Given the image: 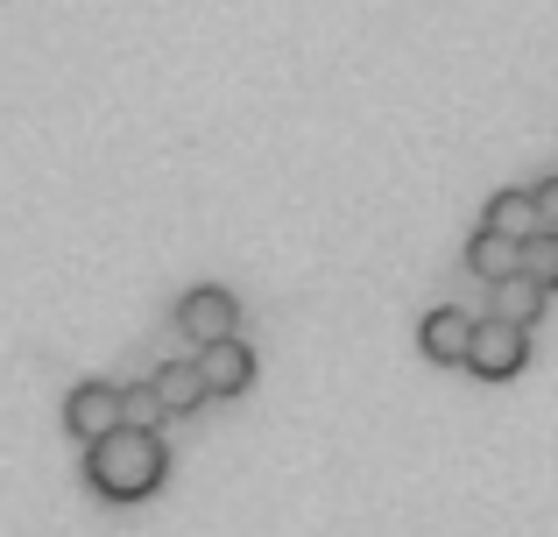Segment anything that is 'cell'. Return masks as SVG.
Instances as JSON below:
<instances>
[{
	"mask_svg": "<svg viewBox=\"0 0 558 537\" xmlns=\"http://www.w3.org/2000/svg\"><path fill=\"white\" fill-rule=\"evenodd\" d=\"M170 474V446L156 425H121L107 431L99 446H85V488H93L99 502H149L156 488H163Z\"/></svg>",
	"mask_w": 558,
	"mask_h": 537,
	"instance_id": "1",
	"label": "cell"
},
{
	"mask_svg": "<svg viewBox=\"0 0 558 537\" xmlns=\"http://www.w3.org/2000/svg\"><path fill=\"white\" fill-rule=\"evenodd\" d=\"M523 361H531V332H523V326H502V318H474L466 368H474L481 382H509V375H523Z\"/></svg>",
	"mask_w": 558,
	"mask_h": 537,
	"instance_id": "2",
	"label": "cell"
},
{
	"mask_svg": "<svg viewBox=\"0 0 558 537\" xmlns=\"http://www.w3.org/2000/svg\"><path fill=\"white\" fill-rule=\"evenodd\" d=\"M121 425H128V389L121 382H78L64 396V431H71V439L99 446L107 431H121Z\"/></svg>",
	"mask_w": 558,
	"mask_h": 537,
	"instance_id": "3",
	"label": "cell"
},
{
	"mask_svg": "<svg viewBox=\"0 0 558 537\" xmlns=\"http://www.w3.org/2000/svg\"><path fill=\"white\" fill-rule=\"evenodd\" d=\"M178 332H184V340H198V346L241 340V304H233V290H219V283L184 290V297H178Z\"/></svg>",
	"mask_w": 558,
	"mask_h": 537,
	"instance_id": "4",
	"label": "cell"
},
{
	"mask_svg": "<svg viewBox=\"0 0 558 537\" xmlns=\"http://www.w3.org/2000/svg\"><path fill=\"white\" fill-rule=\"evenodd\" d=\"M198 382H205V396H247L255 389V346L247 340H213V346H198Z\"/></svg>",
	"mask_w": 558,
	"mask_h": 537,
	"instance_id": "5",
	"label": "cell"
},
{
	"mask_svg": "<svg viewBox=\"0 0 558 537\" xmlns=\"http://www.w3.org/2000/svg\"><path fill=\"white\" fill-rule=\"evenodd\" d=\"M466 340H474V312H460V304H432V312L417 318V346H424V361H438V368H460Z\"/></svg>",
	"mask_w": 558,
	"mask_h": 537,
	"instance_id": "6",
	"label": "cell"
},
{
	"mask_svg": "<svg viewBox=\"0 0 558 537\" xmlns=\"http://www.w3.org/2000/svg\"><path fill=\"white\" fill-rule=\"evenodd\" d=\"M149 389H156V411L163 417H191V411H205V382H198V361H163V368L149 375Z\"/></svg>",
	"mask_w": 558,
	"mask_h": 537,
	"instance_id": "7",
	"label": "cell"
},
{
	"mask_svg": "<svg viewBox=\"0 0 558 537\" xmlns=\"http://www.w3.org/2000/svg\"><path fill=\"white\" fill-rule=\"evenodd\" d=\"M481 227H495V234H509V241H531V234H545V220H537V198L523 192V184L495 192V198H488V212H481Z\"/></svg>",
	"mask_w": 558,
	"mask_h": 537,
	"instance_id": "8",
	"label": "cell"
},
{
	"mask_svg": "<svg viewBox=\"0 0 558 537\" xmlns=\"http://www.w3.org/2000/svg\"><path fill=\"white\" fill-rule=\"evenodd\" d=\"M488 290H495L488 318H502V326H523V332L537 326V312H545V290H537L531 276H502V283H488Z\"/></svg>",
	"mask_w": 558,
	"mask_h": 537,
	"instance_id": "9",
	"label": "cell"
},
{
	"mask_svg": "<svg viewBox=\"0 0 558 537\" xmlns=\"http://www.w3.org/2000/svg\"><path fill=\"white\" fill-rule=\"evenodd\" d=\"M466 269L488 276V283H502V276H517V241L495 234V227H474V241H466Z\"/></svg>",
	"mask_w": 558,
	"mask_h": 537,
	"instance_id": "10",
	"label": "cell"
},
{
	"mask_svg": "<svg viewBox=\"0 0 558 537\" xmlns=\"http://www.w3.org/2000/svg\"><path fill=\"white\" fill-rule=\"evenodd\" d=\"M517 276H531L537 290H558V234L545 227V234H531V241H517Z\"/></svg>",
	"mask_w": 558,
	"mask_h": 537,
	"instance_id": "11",
	"label": "cell"
},
{
	"mask_svg": "<svg viewBox=\"0 0 558 537\" xmlns=\"http://www.w3.org/2000/svg\"><path fill=\"white\" fill-rule=\"evenodd\" d=\"M156 417H163V411H156V389L135 382V389H128V425H156Z\"/></svg>",
	"mask_w": 558,
	"mask_h": 537,
	"instance_id": "12",
	"label": "cell"
},
{
	"mask_svg": "<svg viewBox=\"0 0 558 537\" xmlns=\"http://www.w3.org/2000/svg\"><path fill=\"white\" fill-rule=\"evenodd\" d=\"M531 198H537V220H545L551 234H558V170H551L545 184H531Z\"/></svg>",
	"mask_w": 558,
	"mask_h": 537,
	"instance_id": "13",
	"label": "cell"
}]
</instances>
